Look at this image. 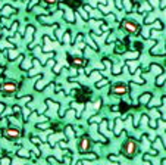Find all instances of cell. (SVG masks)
Wrapping results in <instances>:
<instances>
[{
	"instance_id": "1",
	"label": "cell",
	"mask_w": 166,
	"mask_h": 165,
	"mask_svg": "<svg viewBox=\"0 0 166 165\" xmlns=\"http://www.w3.org/2000/svg\"><path fill=\"white\" fill-rule=\"evenodd\" d=\"M135 149H137V144H135L134 140H128V141L125 143V153H126V155L132 156V155L135 153Z\"/></svg>"
},
{
	"instance_id": "2",
	"label": "cell",
	"mask_w": 166,
	"mask_h": 165,
	"mask_svg": "<svg viewBox=\"0 0 166 165\" xmlns=\"http://www.w3.org/2000/svg\"><path fill=\"white\" fill-rule=\"evenodd\" d=\"M125 28L130 31V32H137V31H138V25H137L135 22H130V21L125 22Z\"/></svg>"
},
{
	"instance_id": "3",
	"label": "cell",
	"mask_w": 166,
	"mask_h": 165,
	"mask_svg": "<svg viewBox=\"0 0 166 165\" xmlns=\"http://www.w3.org/2000/svg\"><path fill=\"white\" fill-rule=\"evenodd\" d=\"M16 88V84L15 83H6L5 86H3V93H12V91Z\"/></svg>"
},
{
	"instance_id": "4",
	"label": "cell",
	"mask_w": 166,
	"mask_h": 165,
	"mask_svg": "<svg viewBox=\"0 0 166 165\" xmlns=\"http://www.w3.org/2000/svg\"><path fill=\"white\" fill-rule=\"evenodd\" d=\"M88 148H90V141H88V139H82L81 143H79V150H81V152H87Z\"/></svg>"
},
{
	"instance_id": "5",
	"label": "cell",
	"mask_w": 166,
	"mask_h": 165,
	"mask_svg": "<svg viewBox=\"0 0 166 165\" xmlns=\"http://www.w3.org/2000/svg\"><path fill=\"white\" fill-rule=\"evenodd\" d=\"M115 93L116 94H125L126 93V87L125 86H116L115 87Z\"/></svg>"
},
{
	"instance_id": "6",
	"label": "cell",
	"mask_w": 166,
	"mask_h": 165,
	"mask_svg": "<svg viewBox=\"0 0 166 165\" xmlns=\"http://www.w3.org/2000/svg\"><path fill=\"white\" fill-rule=\"evenodd\" d=\"M6 136H9V137H19V131L18 130H15V128H12V130H7L6 131Z\"/></svg>"
},
{
	"instance_id": "7",
	"label": "cell",
	"mask_w": 166,
	"mask_h": 165,
	"mask_svg": "<svg viewBox=\"0 0 166 165\" xmlns=\"http://www.w3.org/2000/svg\"><path fill=\"white\" fill-rule=\"evenodd\" d=\"M73 63H75V65H84V61H81V59H75V61H73Z\"/></svg>"
},
{
	"instance_id": "8",
	"label": "cell",
	"mask_w": 166,
	"mask_h": 165,
	"mask_svg": "<svg viewBox=\"0 0 166 165\" xmlns=\"http://www.w3.org/2000/svg\"><path fill=\"white\" fill-rule=\"evenodd\" d=\"M46 2H49V3H54V0H46Z\"/></svg>"
}]
</instances>
